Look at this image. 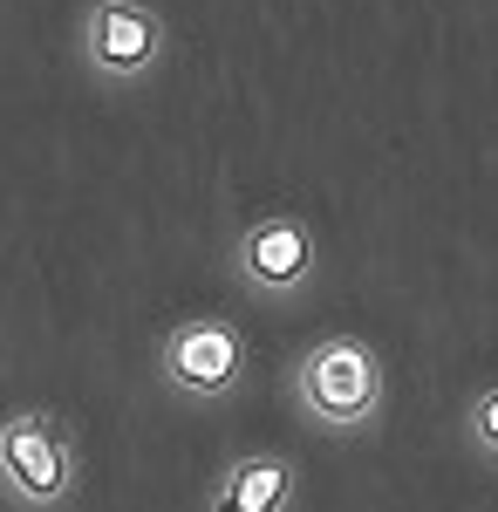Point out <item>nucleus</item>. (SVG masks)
<instances>
[{
  "mask_svg": "<svg viewBox=\"0 0 498 512\" xmlns=\"http://www.w3.org/2000/svg\"><path fill=\"white\" fill-rule=\"evenodd\" d=\"M287 390H294L307 424H321V431H335V437H355L383 417L389 383H383V355L369 349L362 335L335 328V335H321V342H307L294 355Z\"/></svg>",
  "mask_w": 498,
  "mask_h": 512,
  "instance_id": "obj_1",
  "label": "nucleus"
},
{
  "mask_svg": "<svg viewBox=\"0 0 498 512\" xmlns=\"http://www.w3.org/2000/svg\"><path fill=\"white\" fill-rule=\"evenodd\" d=\"M0 485H7L14 506H28V512L69 506L82 485L76 431L55 410H14V417H0Z\"/></svg>",
  "mask_w": 498,
  "mask_h": 512,
  "instance_id": "obj_2",
  "label": "nucleus"
},
{
  "mask_svg": "<svg viewBox=\"0 0 498 512\" xmlns=\"http://www.w3.org/2000/svg\"><path fill=\"white\" fill-rule=\"evenodd\" d=\"M246 369H253L246 335L226 315H185V321H171L164 342H157V376L178 396H192V403H226L246 383Z\"/></svg>",
  "mask_w": 498,
  "mask_h": 512,
  "instance_id": "obj_3",
  "label": "nucleus"
},
{
  "mask_svg": "<svg viewBox=\"0 0 498 512\" xmlns=\"http://www.w3.org/2000/svg\"><path fill=\"white\" fill-rule=\"evenodd\" d=\"M232 274L246 280L260 301H294L307 280L321 274V239L301 212L273 205L260 219H246L239 239H232Z\"/></svg>",
  "mask_w": 498,
  "mask_h": 512,
  "instance_id": "obj_4",
  "label": "nucleus"
},
{
  "mask_svg": "<svg viewBox=\"0 0 498 512\" xmlns=\"http://www.w3.org/2000/svg\"><path fill=\"white\" fill-rule=\"evenodd\" d=\"M82 55L110 82H137L164 62V14L151 0H89L82 14Z\"/></svg>",
  "mask_w": 498,
  "mask_h": 512,
  "instance_id": "obj_5",
  "label": "nucleus"
},
{
  "mask_svg": "<svg viewBox=\"0 0 498 512\" xmlns=\"http://www.w3.org/2000/svg\"><path fill=\"white\" fill-rule=\"evenodd\" d=\"M301 506V465L287 451H239L205 485V512H294Z\"/></svg>",
  "mask_w": 498,
  "mask_h": 512,
  "instance_id": "obj_6",
  "label": "nucleus"
},
{
  "mask_svg": "<svg viewBox=\"0 0 498 512\" xmlns=\"http://www.w3.org/2000/svg\"><path fill=\"white\" fill-rule=\"evenodd\" d=\"M464 444H471L485 465H498V383H485V390L464 403Z\"/></svg>",
  "mask_w": 498,
  "mask_h": 512,
  "instance_id": "obj_7",
  "label": "nucleus"
}]
</instances>
